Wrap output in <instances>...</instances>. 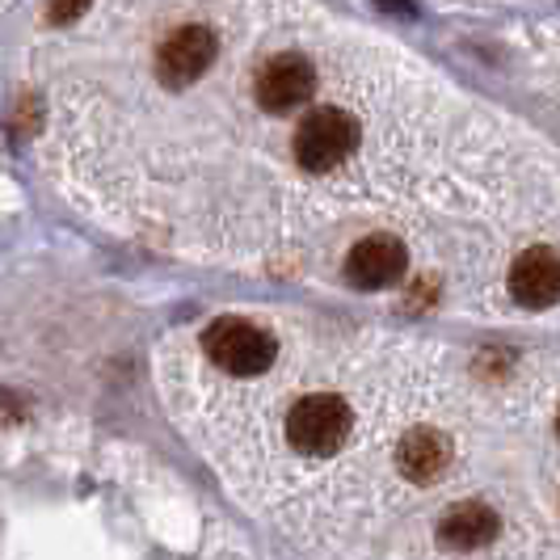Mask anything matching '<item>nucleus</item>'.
<instances>
[{"label": "nucleus", "mask_w": 560, "mask_h": 560, "mask_svg": "<svg viewBox=\"0 0 560 560\" xmlns=\"http://www.w3.org/2000/svg\"><path fill=\"white\" fill-rule=\"evenodd\" d=\"M26 400L18 393H0V425H18V421H26Z\"/></svg>", "instance_id": "nucleus-10"}, {"label": "nucleus", "mask_w": 560, "mask_h": 560, "mask_svg": "<svg viewBox=\"0 0 560 560\" xmlns=\"http://www.w3.org/2000/svg\"><path fill=\"white\" fill-rule=\"evenodd\" d=\"M89 4H93V0H51V9H47V18H51V22H77V18H81L84 9H89Z\"/></svg>", "instance_id": "nucleus-11"}, {"label": "nucleus", "mask_w": 560, "mask_h": 560, "mask_svg": "<svg viewBox=\"0 0 560 560\" xmlns=\"http://www.w3.org/2000/svg\"><path fill=\"white\" fill-rule=\"evenodd\" d=\"M202 350H207V359L228 371V375H261L266 366L275 363V354H279V346H275V337L266 334L261 325H253V320H241V316H220L207 334H202Z\"/></svg>", "instance_id": "nucleus-1"}, {"label": "nucleus", "mask_w": 560, "mask_h": 560, "mask_svg": "<svg viewBox=\"0 0 560 560\" xmlns=\"http://www.w3.org/2000/svg\"><path fill=\"white\" fill-rule=\"evenodd\" d=\"M405 266H409L405 245L396 236H388V232H380V236H366V241H359L350 249L346 279L359 291H384V287H396V282L405 279Z\"/></svg>", "instance_id": "nucleus-6"}, {"label": "nucleus", "mask_w": 560, "mask_h": 560, "mask_svg": "<svg viewBox=\"0 0 560 560\" xmlns=\"http://www.w3.org/2000/svg\"><path fill=\"white\" fill-rule=\"evenodd\" d=\"M498 532H502V518L485 502H459L439 518V539L451 552H477L485 544H493Z\"/></svg>", "instance_id": "nucleus-9"}, {"label": "nucleus", "mask_w": 560, "mask_h": 560, "mask_svg": "<svg viewBox=\"0 0 560 560\" xmlns=\"http://www.w3.org/2000/svg\"><path fill=\"white\" fill-rule=\"evenodd\" d=\"M359 148V118L337 106H320L312 110L300 131H295V161L308 173H329V168L346 165Z\"/></svg>", "instance_id": "nucleus-3"}, {"label": "nucleus", "mask_w": 560, "mask_h": 560, "mask_svg": "<svg viewBox=\"0 0 560 560\" xmlns=\"http://www.w3.org/2000/svg\"><path fill=\"white\" fill-rule=\"evenodd\" d=\"M451 464V439L443 430H430V425H418L400 439L396 447V468L400 477L413 480V485H430L447 472Z\"/></svg>", "instance_id": "nucleus-8"}, {"label": "nucleus", "mask_w": 560, "mask_h": 560, "mask_svg": "<svg viewBox=\"0 0 560 560\" xmlns=\"http://www.w3.org/2000/svg\"><path fill=\"white\" fill-rule=\"evenodd\" d=\"M557 434H560V413H557Z\"/></svg>", "instance_id": "nucleus-12"}, {"label": "nucleus", "mask_w": 560, "mask_h": 560, "mask_svg": "<svg viewBox=\"0 0 560 560\" xmlns=\"http://www.w3.org/2000/svg\"><path fill=\"white\" fill-rule=\"evenodd\" d=\"M510 295L523 308H548L560 300V249L552 245H535L518 253L510 266Z\"/></svg>", "instance_id": "nucleus-7"}, {"label": "nucleus", "mask_w": 560, "mask_h": 560, "mask_svg": "<svg viewBox=\"0 0 560 560\" xmlns=\"http://www.w3.org/2000/svg\"><path fill=\"white\" fill-rule=\"evenodd\" d=\"M253 93L261 102V110L270 114H291L300 110L316 93V68H312L308 56H295V51H282V56L266 59L257 68V81H253Z\"/></svg>", "instance_id": "nucleus-5"}, {"label": "nucleus", "mask_w": 560, "mask_h": 560, "mask_svg": "<svg viewBox=\"0 0 560 560\" xmlns=\"http://www.w3.org/2000/svg\"><path fill=\"white\" fill-rule=\"evenodd\" d=\"M350 425H354V418H350V405L341 396H329V393L304 396L287 413V443L300 451V455L320 459V455H334L350 439Z\"/></svg>", "instance_id": "nucleus-2"}, {"label": "nucleus", "mask_w": 560, "mask_h": 560, "mask_svg": "<svg viewBox=\"0 0 560 560\" xmlns=\"http://www.w3.org/2000/svg\"><path fill=\"white\" fill-rule=\"evenodd\" d=\"M220 56V38L211 26H182L168 34L156 51V77L168 89H190L195 81L207 77V68Z\"/></svg>", "instance_id": "nucleus-4"}]
</instances>
